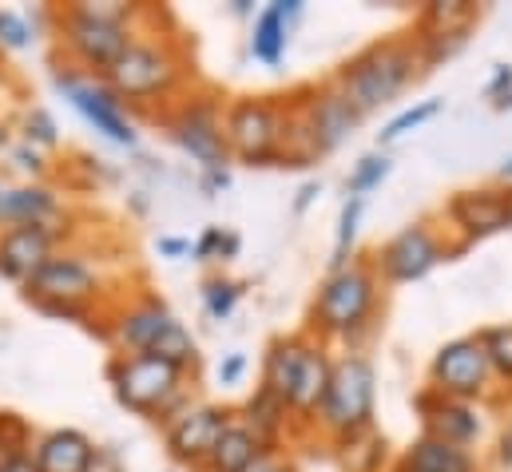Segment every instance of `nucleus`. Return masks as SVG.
Listing matches in <instances>:
<instances>
[{
    "label": "nucleus",
    "instance_id": "f257e3e1",
    "mask_svg": "<svg viewBox=\"0 0 512 472\" xmlns=\"http://www.w3.org/2000/svg\"><path fill=\"white\" fill-rule=\"evenodd\" d=\"M417 64H421V56H417L413 40H382V44L358 52L354 60H346L334 84L346 92V100L354 104L358 116H370L409 88V80L417 76Z\"/></svg>",
    "mask_w": 512,
    "mask_h": 472
},
{
    "label": "nucleus",
    "instance_id": "f03ea898",
    "mask_svg": "<svg viewBox=\"0 0 512 472\" xmlns=\"http://www.w3.org/2000/svg\"><path fill=\"white\" fill-rule=\"evenodd\" d=\"M183 377H187L183 369H175L171 361L155 354H120L116 361H108V381L120 405H128L139 417L163 421V425L187 409Z\"/></svg>",
    "mask_w": 512,
    "mask_h": 472
},
{
    "label": "nucleus",
    "instance_id": "7ed1b4c3",
    "mask_svg": "<svg viewBox=\"0 0 512 472\" xmlns=\"http://www.w3.org/2000/svg\"><path fill=\"white\" fill-rule=\"evenodd\" d=\"M374 397H378V373L370 365V357L342 354L330 369V385L318 409V425L326 437L354 441L362 433L374 429Z\"/></svg>",
    "mask_w": 512,
    "mask_h": 472
},
{
    "label": "nucleus",
    "instance_id": "20e7f679",
    "mask_svg": "<svg viewBox=\"0 0 512 472\" xmlns=\"http://www.w3.org/2000/svg\"><path fill=\"white\" fill-rule=\"evenodd\" d=\"M378 310V270L374 262H350L334 270L314 298V330L326 338H354L370 326Z\"/></svg>",
    "mask_w": 512,
    "mask_h": 472
},
{
    "label": "nucleus",
    "instance_id": "39448f33",
    "mask_svg": "<svg viewBox=\"0 0 512 472\" xmlns=\"http://www.w3.org/2000/svg\"><path fill=\"white\" fill-rule=\"evenodd\" d=\"M120 100L151 104L167 100L183 84V56L171 40H131L128 52L100 76Z\"/></svg>",
    "mask_w": 512,
    "mask_h": 472
},
{
    "label": "nucleus",
    "instance_id": "423d86ee",
    "mask_svg": "<svg viewBox=\"0 0 512 472\" xmlns=\"http://www.w3.org/2000/svg\"><path fill=\"white\" fill-rule=\"evenodd\" d=\"M282 104L270 96H243L227 108L223 116V135H227V151L251 167H266L278 159V143H282Z\"/></svg>",
    "mask_w": 512,
    "mask_h": 472
},
{
    "label": "nucleus",
    "instance_id": "0eeeda50",
    "mask_svg": "<svg viewBox=\"0 0 512 472\" xmlns=\"http://www.w3.org/2000/svg\"><path fill=\"white\" fill-rule=\"evenodd\" d=\"M60 44L68 48V56L80 64V68H92L96 76H104L135 40L128 24H112V20H100V16H88L84 8L68 4L60 16Z\"/></svg>",
    "mask_w": 512,
    "mask_h": 472
},
{
    "label": "nucleus",
    "instance_id": "6e6552de",
    "mask_svg": "<svg viewBox=\"0 0 512 472\" xmlns=\"http://www.w3.org/2000/svg\"><path fill=\"white\" fill-rule=\"evenodd\" d=\"M489 381H493V369H489V357L481 350L477 334L473 338H453L445 342L433 365H429V385L433 393L441 397H453V401H477L489 393Z\"/></svg>",
    "mask_w": 512,
    "mask_h": 472
},
{
    "label": "nucleus",
    "instance_id": "1a4fd4ad",
    "mask_svg": "<svg viewBox=\"0 0 512 472\" xmlns=\"http://www.w3.org/2000/svg\"><path fill=\"white\" fill-rule=\"evenodd\" d=\"M171 135L203 171H227L231 151H227V135H223V112L211 96L183 104L171 116Z\"/></svg>",
    "mask_w": 512,
    "mask_h": 472
},
{
    "label": "nucleus",
    "instance_id": "9d476101",
    "mask_svg": "<svg viewBox=\"0 0 512 472\" xmlns=\"http://www.w3.org/2000/svg\"><path fill=\"white\" fill-rule=\"evenodd\" d=\"M441 258H445V242H441V235H437L429 223H413V227L397 231L389 242L378 246V254H374V270H378L382 282H397V286H401V282H417V278H425Z\"/></svg>",
    "mask_w": 512,
    "mask_h": 472
},
{
    "label": "nucleus",
    "instance_id": "9b49d317",
    "mask_svg": "<svg viewBox=\"0 0 512 472\" xmlns=\"http://www.w3.org/2000/svg\"><path fill=\"white\" fill-rule=\"evenodd\" d=\"M100 274L92 262H84L80 254H52L36 274L32 282L24 286L28 290V302H64V306H84L100 298Z\"/></svg>",
    "mask_w": 512,
    "mask_h": 472
},
{
    "label": "nucleus",
    "instance_id": "f8f14e48",
    "mask_svg": "<svg viewBox=\"0 0 512 472\" xmlns=\"http://www.w3.org/2000/svg\"><path fill=\"white\" fill-rule=\"evenodd\" d=\"M235 413L219 409V405H187L175 421H167V453L171 461L187 465V469H203L219 445V437L227 433Z\"/></svg>",
    "mask_w": 512,
    "mask_h": 472
},
{
    "label": "nucleus",
    "instance_id": "ddd939ff",
    "mask_svg": "<svg viewBox=\"0 0 512 472\" xmlns=\"http://www.w3.org/2000/svg\"><path fill=\"white\" fill-rule=\"evenodd\" d=\"M56 88L76 104V112L96 123V131H104L112 143H135V127L124 116V100L100 80V76H76V72H56Z\"/></svg>",
    "mask_w": 512,
    "mask_h": 472
},
{
    "label": "nucleus",
    "instance_id": "4468645a",
    "mask_svg": "<svg viewBox=\"0 0 512 472\" xmlns=\"http://www.w3.org/2000/svg\"><path fill=\"white\" fill-rule=\"evenodd\" d=\"M449 223L457 231H465L469 242L477 238H489L497 231L512 227V183H489V187H469V191H457L445 207Z\"/></svg>",
    "mask_w": 512,
    "mask_h": 472
},
{
    "label": "nucleus",
    "instance_id": "2eb2a0df",
    "mask_svg": "<svg viewBox=\"0 0 512 472\" xmlns=\"http://www.w3.org/2000/svg\"><path fill=\"white\" fill-rule=\"evenodd\" d=\"M60 235L64 231L56 223H32V227H8V231H0V274L28 286L32 274L56 254Z\"/></svg>",
    "mask_w": 512,
    "mask_h": 472
},
{
    "label": "nucleus",
    "instance_id": "dca6fc26",
    "mask_svg": "<svg viewBox=\"0 0 512 472\" xmlns=\"http://www.w3.org/2000/svg\"><path fill=\"white\" fill-rule=\"evenodd\" d=\"M302 108H306V119H310V127H314V135H318L322 155L334 151V147H342V143L358 131V123H362V116L354 112V104L346 100V92H342L338 84L314 88V92L302 100Z\"/></svg>",
    "mask_w": 512,
    "mask_h": 472
},
{
    "label": "nucleus",
    "instance_id": "f3484780",
    "mask_svg": "<svg viewBox=\"0 0 512 472\" xmlns=\"http://www.w3.org/2000/svg\"><path fill=\"white\" fill-rule=\"evenodd\" d=\"M417 409L425 421V437H437V441L461 445V449H469L481 437V417L473 413L469 401H453V397H441L429 389L417 397Z\"/></svg>",
    "mask_w": 512,
    "mask_h": 472
},
{
    "label": "nucleus",
    "instance_id": "a211bd4d",
    "mask_svg": "<svg viewBox=\"0 0 512 472\" xmlns=\"http://www.w3.org/2000/svg\"><path fill=\"white\" fill-rule=\"evenodd\" d=\"M179 318L159 302V298H139V302H131L124 306L120 314H116V342L128 350V354H151L155 346H159V338L175 326Z\"/></svg>",
    "mask_w": 512,
    "mask_h": 472
},
{
    "label": "nucleus",
    "instance_id": "6ab92c4d",
    "mask_svg": "<svg viewBox=\"0 0 512 472\" xmlns=\"http://www.w3.org/2000/svg\"><path fill=\"white\" fill-rule=\"evenodd\" d=\"M330 369H334V357L326 354V346L310 342L306 354H302V365H298L294 389H290V417L318 421V409H322V397H326V385H330Z\"/></svg>",
    "mask_w": 512,
    "mask_h": 472
},
{
    "label": "nucleus",
    "instance_id": "aec40b11",
    "mask_svg": "<svg viewBox=\"0 0 512 472\" xmlns=\"http://www.w3.org/2000/svg\"><path fill=\"white\" fill-rule=\"evenodd\" d=\"M56 219H60V199L44 183L0 187V231L32 227V223H56Z\"/></svg>",
    "mask_w": 512,
    "mask_h": 472
},
{
    "label": "nucleus",
    "instance_id": "412c9836",
    "mask_svg": "<svg viewBox=\"0 0 512 472\" xmlns=\"http://www.w3.org/2000/svg\"><path fill=\"white\" fill-rule=\"evenodd\" d=\"M92 441L80 429H52L48 437L36 441L32 461L40 472H84L88 457H92Z\"/></svg>",
    "mask_w": 512,
    "mask_h": 472
},
{
    "label": "nucleus",
    "instance_id": "4be33fe9",
    "mask_svg": "<svg viewBox=\"0 0 512 472\" xmlns=\"http://www.w3.org/2000/svg\"><path fill=\"white\" fill-rule=\"evenodd\" d=\"M306 346H310V338H306V334L278 338V342H270L266 361H262V389H266V393H274L286 409H290V389H294V377H298V365H302Z\"/></svg>",
    "mask_w": 512,
    "mask_h": 472
},
{
    "label": "nucleus",
    "instance_id": "5701e85b",
    "mask_svg": "<svg viewBox=\"0 0 512 472\" xmlns=\"http://www.w3.org/2000/svg\"><path fill=\"white\" fill-rule=\"evenodd\" d=\"M262 449H274V445H266L243 417H231L227 433L219 437V445H215L211 461L203 465V472H243Z\"/></svg>",
    "mask_w": 512,
    "mask_h": 472
},
{
    "label": "nucleus",
    "instance_id": "b1692460",
    "mask_svg": "<svg viewBox=\"0 0 512 472\" xmlns=\"http://www.w3.org/2000/svg\"><path fill=\"white\" fill-rule=\"evenodd\" d=\"M401 465L413 472H477V457H473V449L445 445V441L421 433V437L405 449Z\"/></svg>",
    "mask_w": 512,
    "mask_h": 472
},
{
    "label": "nucleus",
    "instance_id": "393cba45",
    "mask_svg": "<svg viewBox=\"0 0 512 472\" xmlns=\"http://www.w3.org/2000/svg\"><path fill=\"white\" fill-rule=\"evenodd\" d=\"M278 159L286 167H310L322 159V147H318V135L306 119V108L294 104L282 112V143H278Z\"/></svg>",
    "mask_w": 512,
    "mask_h": 472
},
{
    "label": "nucleus",
    "instance_id": "a878e982",
    "mask_svg": "<svg viewBox=\"0 0 512 472\" xmlns=\"http://www.w3.org/2000/svg\"><path fill=\"white\" fill-rule=\"evenodd\" d=\"M477 16L481 12L469 0H433L421 12V36H465Z\"/></svg>",
    "mask_w": 512,
    "mask_h": 472
},
{
    "label": "nucleus",
    "instance_id": "bb28decb",
    "mask_svg": "<svg viewBox=\"0 0 512 472\" xmlns=\"http://www.w3.org/2000/svg\"><path fill=\"white\" fill-rule=\"evenodd\" d=\"M286 40H290V24L282 20L278 4L262 8L255 16V32H251V52H255V60L274 68V64L282 60V52H286Z\"/></svg>",
    "mask_w": 512,
    "mask_h": 472
},
{
    "label": "nucleus",
    "instance_id": "cd10ccee",
    "mask_svg": "<svg viewBox=\"0 0 512 472\" xmlns=\"http://www.w3.org/2000/svg\"><path fill=\"white\" fill-rule=\"evenodd\" d=\"M286 417H290V409H286L274 393H266V389L258 385V393L247 401V417H243V421L255 429L266 445H274V437H278V429L286 425Z\"/></svg>",
    "mask_w": 512,
    "mask_h": 472
},
{
    "label": "nucleus",
    "instance_id": "c85d7f7f",
    "mask_svg": "<svg viewBox=\"0 0 512 472\" xmlns=\"http://www.w3.org/2000/svg\"><path fill=\"white\" fill-rule=\"evenodd\" d=\"M477 342H481V350H485V357H489L493 377L512 381V326L481 330V334H477Z\"/></svg>",
    "mask_w": 512,
    "mask_h": 472
},
{
    "label": "nucleus",
    "instance_id": "c756f323",
    "mask_svg": "<svg viewBox=\"0 0 512 472\" xmlns=\"http://www.w3.org/2000/svg\"><path fill=\"white\" fill-rule=\"evenodd\" d=\"M445 104L441 100H421V104H413V108H405L401 116H393L385 123L382 131H378V143H393V139H401L405 131H413V127H421V123H429V119L437 116Z\"/></svg>",
    "mask_w": 512,
    "mask_h": 472
},
{
    "label": "nucleus",
    "instance_id": "7c9ffc66",
    "mask_svg": "<svg viewBox=\"0 0 512 472\" xmlns=\"http://www.w3.org/2000/svg\"><path fill=\"white\" fill-rule=\"evenodd\" d=\"M239 282H231V278H207L203 282V302H207V314L215 318V322H227L231 314H235V302H239Z\"/></svg>",
    "mask_w": 512,
    "mask_h": 472
},
{
    "label": "nucleus",
    "instance_id": "2f4dec72",
    "mask_svg": "<svg viewBox=\"0 0 512 472\" xmlns=\"http://www.w3.org/2000/svg\"><path fill=\"white\" fill-rule=\"evenodd\" d=\"M358 219H362V199L350 195L342 207V223H338V246H334V270L350 266V250H354V235H358Z\"/></svg>",
    "mask_w": 512,
    "mask_h": 472
},
{
    "label": "nucleus",
    "instance_id": "473e14b6",
    "mask_svg": "<svg viewBox=\"0 0 512 472\" xmlns=\"http://www.w3.org/2000/svg\"><path fill=\"white\" fill-rule=\"evenodd\" d=\"M191 254H195V258H203V262L235 258V254H239V235H231V231H223V227H207L203 238L191 246Z\"/></svg>",
    "mask_w": 512,
    "mask_h": 472
},
{
    "label": "nucleus",
    "instance_id": "72a5a7b5",
    "mask_svg": "<svg viewBox=\"0 0 512 472\" xmlns=\"http://www.w3.org/2000/svg\"><path fill=\"white\" fill-rule=\"evenodd\" d=\"M385 175H389V159H385V155H366V159H358V167L350 171V183H346V191L362 199L366 191H374V187L382 183Z\"/></svg>",
    "mask_w": 512,
    "mask_h": 472
},
{
    "label": "nucleus",
    "instance_id": "f704fd0d",
    "mask_svg": "<svg viewBox=\"0 0 512 472\" xmlns=\"http://www.w3.org/2000/svg\"><path fill=\"white\" fill-rule=\"evenodd\" d=\"M28 44H32L28 20H24L20 12H12V8H0V48H4V52H20V48H28Z\"/></svg>",
    "mask_w": 512,
    "mask_h": 472
},
{
    "label": "nucleus",
    "instance_id": "c9c22d12",
    "mask_svg": "<svg viewBox=\"0 0 512 472\" xmlns=\"http://www.w3.org/2000/svg\"><path fill=\"white\" fill-rule=\"evenodd\" d=\"M24 139H28L32 147H56V143H60L56 123H52V116H48L44 108H28V112H24Z\"/></svg>",
    "mask_w": 512,
    "mask_h": 472
},
{
    "label": "nucleus",
    "instance_id": "e433bc0d",
    "mask_svg": "<svg viewBox=\"0 0 512 472\" xmlns=\"http://www.w3.org/2000/svg\"><path fill=\"white\" fill-rule=\"evenodd\" d=\"M489 96H493V104L497 108H509V100H512V68H497V76L489 80Z\"/></svg>",
    "mask_w": 512,
    "mask_h": 472
},
{
    "label": "nucleus",
    "instance_id": "4c0bfd02",
    "mask_svg": "<svg viewBox=\"0 0 512 472\" xmlns=\"http://www.w3.org/2000/svg\"><path fill=\"white\" fill-rule=\"evenodd\" d=\"M243 472H290V465H286V457L278 449H262Z\"/></svg>",
    "mask_w": 512,
    "mask_h": 472
},
{
    "label": "nucleus",
    "instance_id": "58836bf2",
    "mask_svg": "<svg viewBox=\"0 0 512 472\" xmlns=\"http://www.w3.org/2000/svg\"><path fill=\"white\" fill-rule=\"evenodd\" d=\"M12 163H16L20 171H32V175H40V171H44V159H40V151H36L32 143L16 147V151H12Z\"/></svg>",
    "mask_w": 512,
    "mask_h": 472
},
{
    "label": "nucleus",
    "instance_id": "ea45409f",
    "mask_svg": "<svg viewBox=\"0 0 512 472\" xmlns=\"http://www.w3.org/2000/svg\"><path fill=\"white\" fill-rule=\"evenodd\" d=\"M243 369H247V357L227 354L223 361H219V381H223V385H235V381L243 377Z\"/></svg>",
    "mask_w": 512,
    "mask_h": 472
},
{
    "label": "nucleus",
    "instance_id": "a19ab883",
    "mask_svg": "<svg viewBox=\"0 0 512 472\" xmlns=\"http://www.w3.org/2000/svg\"><path fill=\"white\" fill-rule=\"evenodd\" d=\"M84 472H124V469H120V457H116L112 449H92L88 469Z\"/></svg>",
    "mask_w": 512,
    "mask_h": 472
},
{
    "label": "nucleus",
    "instance_id": "79ce46f5",
    "mask_svg": "<svg viewBox=\"0 0 512 472\" xmlns=\"http://www.w3.org/2000/svg\"><path fill=\"white\" fill-rule=\"evenodd\" d=\"M159 254H171V258L191 254V242H183V238H159Z\"/></svg>",
    "mask_w": 512,
    "mask_h": 472
},
{
    "label": "nucleus",
    "instance_id": "37998d69",
    "mask_svg": "<svg viewBox=\"0 0 512 472\" xmlns=\"http://www.w3.org/2000/svg\"><path fill=\"white\" fill-rule=\"evenodd\" d=\"M0 472H40L36 469V461H32V453H24V457H12V461H4Z\"/></svg>",
    "mask_w": 512,
    "mask_h": 472
},
{
    "label": "nucleus",
    "instance_id": "c03bdc74",
    "mask_svg": "<svg viewBox=\"0 0 512 472\" xmlns=\"http://www.w3.org/2000/svg\"><path fill=\"white\" fill-rule=\"evenodd\" d=\"M231 179H227V171H207V179H203V187L207 191H223Z\"/></svg>",
    "mask_w": 512,
    "mask_h": 472
},
{
    "label": "nucleus",
    "instance_id": "a18cd8bd",
    "mask_svg": "<svg viewBox=\"0 0 512 472\" xmlns=\"http://www.w3.org/2000/svg\"><path fill=\"white\" fill-rule=\"evenodd\" d=\"M314 195H318V183H306V187H302V191H298V203H294V207H298V211H306V207H310V199H314Z\"/></svg>",
    "mask_w": 512,
    "mask_h": 472
},
{
    "label": "nucleus",
    "instance_id": "49530a36",
    "mask_svg": "<svg viewBox=\"0 0 512 472\" xmlns=\"http://www.w3.org/2000/svg\"><path fill=\"white\" fill-rule=\"evenodd\" d=\"M497 179H501V183H512V159H505V163H501V171H497Z\"/></svg>",
    "mask_w": 512,
    "mask_h": 472
},
{
    "label": "nucleus",
    "instance_id": "de8ad7c7",
    "mask_svg": "<svg viewBox=\"0 0 512 472\" xmlns=\"http://www.w3.org/2000/svg\"><path fill=\"white\" fill-rule=\"evenodd\" d=\"M8 143V123H0V147Z\"/></svg>",
    "mask_w": 512,
    "mask_h": 472
},
{
    "label": "nucleus",
    "instance_id": "09e8293b",
    "mask_svg": "<svg viewBox=\"0 0 512 472\" xmlns=\"http://www.w3.org/2000/svg\"><path fill=\"white\" fill-rule=\"evenodd\" d=\"M505 461H512V441H505Z\"/></svg>",
    "mask_w": 512,
    "mask_h": 472
},
{
    "label": "nucleus",
    "instance_id": "8fccbe9b",
    "mask_svg": "<svg viewBox=\"0 0 512 472\" xmlns=\"http://www.w3.org/2000/svg\"><path fill=\"white\" fill-rule=\"evenodd\" d=\"M393 472H413V469H405V465H397V469H393Z\"/></svg>",
    "mask_w": 512,
    "mask_h": 472
},
{
    "label": "nucleus",
    "instance_id": "3c124183",
    "mask_svg": "<svg viewBox=\"0 0 512 472\" xmlns=\"http://www.w3.org/2000/svg\"><path fill=\"white\" fill-rule=\"evenodd\" d=\"M0 187H4V179H0Z\"/></svg>",
    "mask_w": 512,
    "mask_h": 472
},
{
    "label": "nucleus",
    "instance_id": "603ef678",
    "mask_svg": "<svg viewBox=\"0 0 512 472\" xmlns=\"http://www.w3.org/2000/svg\"><path fill=\"white\" fill-rule=\"evenodd\" d=\"M509 108H512V100H509Z\"/></svg>",
    "mask_w": 512,
    "mask_h": 472
}]
</instances>
